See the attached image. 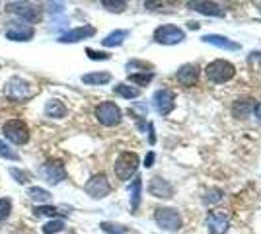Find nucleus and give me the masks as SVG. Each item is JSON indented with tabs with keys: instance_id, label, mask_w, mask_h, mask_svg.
I'll use <instances>...</instances> for the list:
<instances>
[{
	"instance_id": "nucleus-1",
	"label": "nucleus",
	"mask_w": 261,
	"mask_h": 234,
	"mask_svg": "<svg viewBox=\"0 0 261 234\" xmlns=\"http://www.w3.org/2000/svg\"><path fill=\"white\" fill-rule=\"evenodd\" d=\"M4 94H6V98L12 101H25L33 98L35 94H37V88L33 86L32 82H28V80H23V78L16 76V78H10L8 82H6V88H4Z\"/></svg>"
},
{
	"instance_id": "nucleus-2",
	"label": "nucleus",
	"mask_w": 261,
	"mask_h": 234,
	"mask_svg": "<svg viewBox=\"0 0 261 234\" xmlns=\"http://www.w3.org/2000/svg\"><path fill=\"white\" fill-rule=\"evenodd\" d=\"M205 74L211 82H215V84H222V82H228L234 78L236 74V67L228 63V61H213L211 65H207L205 68Z\"/></svg>"
},
{
	"instance_id": "nucleus-3",
	"label": "nucleus",
	"mask_w": 261,
	"mask_h": 234,
	"mask_svg": "<svg viewBox=\"0 0 261 234\" xmlns=\"http://www.w3.org/2000/svg\"><path fill=\"white\" fill-rule=\"evenodd\" d=\"M2 133L14 145H25L30 141V127L22 119H10V121H6L4 127H2Z\"/></svg>"
},
{
	"instance_id": "nucleus-4",
	"label": "nucleus",
	"mask_w": 261,
	"mask_h": 234,
	"mask_svg": "<svg viewBox=\"0 0 261 234\" xmlns=\"http://www.w3.org/2000/svg\"><path fill=\"white\" fill-rule=\"evenodd\" d=\"M96 117H98V121L101 123L103 127H115V125L121 123L123 113H121L117 103H113V101H103V103H99L98 110H96Z\"/></svg>"
},
{
	"instance_id": "nucleus-5",
	"label": "nucleus",
	"mask_w": 261,
	"mask_h": 234,
	"mask_svg": "<svg viewBox=\"0 0 261 234\" xmlns=\"http://www.w3.org/2000/svg\"><path fill=\"white\" fill-rule=\"evenodd\" d=\"M139 168V156L135 152H121L119 158L115 160V176L119 179H130V176Z\"/></svg>"
},
{
	"instance_id": "nucleus-6",
	"label": "nucleus",
	"mask_w": 261,
	"mask_h": 234,
	"mask_svg": "<svg viewBox=\"0 0 261 234\" xmlns=\"http://www.w3.org/2000/svg\"><path fill=\"white\" fill-rule=\"evenodd\" d=\"M39 174H41V178H43L45 181H49L51 186H57L59 181H63V179L66 178L65 164H63L61 160H57V158H51V160H47L45 164H41Z\"/></svg>"
},
{
	"instance_id": "nucleus-7",
	"label": "nucleus",
	"mask_w": 261,
	"mask_h": 234,
	"mask_svg": "<svg viewBox=\"0 0 261 234\" xmlns=\"http://www.w3.org/2000/svg\"><path fill=\"white\" fill-rule=\"evenodd\" d=\"M6 8H8V12L18 14L25 22L37 23L41 20V8L37 4H30V2H8Z\"/></svg>"
},
{
	"instance_id": "nucleus-8",
	"label": "nucleus",
	"mask_w": 261,
	"mask_h": 234,
	"mask_svg": "<svg viewBox=\"0 0 261 234\" xmlns=\"http://www.w3.org/2000/svg\"><path fill=\"white\" fill-rule=\"evenodd\" d=\"M156 223L160 228L164 230H179L181 228V217L175 209H170V207H162V209H156V215H154Z\"/></svg>"
},
{
	"instance_id": "nucleus-9",
	"label": "nucleus",
	"mask_w": 261,
	"mask_h": 234,
	"mask_svg": "<svg viewBox=\"0 0 261 234\" xmlns=\"http://www.w3.org/2000/svg\"><path fill=\"white\" fill-rule=\"evenodd\" d=\"M84 190H86V193L92 197V199H103L106 195H109L111 186H109L106 174H96V176H92V178L88 179V184L84 186Z\"/></svg>"
},
{
	"instance_id": "nucleus-10",
	"label": "nucleus",
	"mask_w": 261,
	"mask_h": 234,
	"mask_svg": "<svg viewBox=\"0 0 261 234\" xmlns=\"http://www.w3.org/2000/svg\"><path fill=\"white\" fill-rule=\"evenodd\" d=\"M154 39L162 45H177L185 39L184 30L175 28V25H162L154 32Z\"/></svg>"
},
{
	"instance_id": "nucleus-11",
	"label": "nucleus",
	"mask_w": 261,
	"mask_h": 234,
	"mask_svg": "<svg viewBox=\"0 0 261 234\" xmlns=\"http://www.w3.org/2000/svg\"><path fill=\"white\" fill-rule=\"evenodd\" d=\"M154 106H156L158 113H162V115L172 113V112H174V108H175L174 92H172V90H168V88L158 90V92L154 94Z\"/></svg>"
},
{
	"instance_id": "nucleus-12",
	"label": "nucleus",
	"mask_w": 261,
	"mask_h": 234,
	"mask_svg": "<svg viewBox=\"0 0 261 234\" xmlns=\"http://www.w3.org/2000/svg\"><path fill=\"white\" fill-rule=\"evenodd\" d=\"M94 35H96V28H92V25H82V28H74V30L63 34L59 41H61V43H76V41L94 37Z\"/></svg>"
},
{
	"instance_id": "nucleus-13",
	"label": "nucleus",
	"mask_w": 261,
	"mask_h": 234,
	"mask_svg": "<svg viewBox=\"0 0 261 234\" xmlns=\"http://www.w3.org/2000/svg\"><path fill=\"white\" fill-rule=\"evenodd\" d=\"M230 221L224 213H211L207 217V228L211 234H224L228 230Z\"/></svg>"
},
{
	"instance_id": "nucleus-14",
	"label": "nucleus",
	"mask_w": 261,
	"mask_h": 234,
	"mask_svg": "<svg viewBox=\"0 0 261 234\" xmlns=\"http://www.w3.org/2000/svg\"><path fill=\"white\" fill-rule=\"evenodd\" d=\"M148 191L152 193L154 197H160V199H170V197L174 195V188L170 186V181L162 179L160 176H154V178L150 179Z\"/></svg>"
},
{
	"instance_id": "nucleus-15",
	"label": "nucleus",
	"mask_w": 261,
	"mask_h": 234,
	"mask_svg": "<svg viewBox=\"0 0 261 234\" xmlns=\"http://www.w3.org/2000/svg\"><path fill=\"white\" fill-rule=\"evenodd\" d=\"M197 76H199V72H197V67L195 65H184V67L177 70V74H175V78H177V82L181 84V86H193L197 82Z\"/></svg>"
},
{
	"instance_id": "nucleus-16",
	"label": "nucleus",
	"mask_w": 261,
	"mask_h": 234,
	"mask_svg": "<svg viewBox=\"0 0 261 234\" xmlns=\"http://www.w3.org/2000/svg\"><path fill=\"white\" fill-rule=\"evenodd\" d=\"M189 8L199 14H205V16H217V18L224 16V10L215 2H189Z\"/></svg>"
},
{
	"instance_id": "nucleus-17",
	"label": "nucleus",
	"mask_w": 261,
	"mask_h": 234,
	"mask_svg": "<svg viewBox=\"0 0 261 234\" xmlns=\"http://www.w3.org/2000/svg\"><path fill=\"white\" fill-rule=\"evenodd\" d=\"M33 35H35V30L32 25H18V28H12L6 32V39H10V41H32Z\"/></svg>"
},
{
	"instance_id": "nucleus-18",
	"label": "nucleus",
	"mask_w": 261,
	"mask_h": 234,
	"mask_svg": "<svg viewBox=\"0 0 261 234\" xmlns=\"http://www.w3.org/2000/svg\"><path fill=\"white\" fill-rule=\"evenodd\" d=\"M203 41H205V43L215 45V47H218V49H226V51H238V49H240V43H236V41H230L228 37H222V35L208 34V35H205V37H203Z\"/></svg>"
},
{
	"instance_id": "nucleus-19",
	"label": "nucleus",
	"mask_w": 261,
	"mask_h": 234,
	"mask_svg": "<svg viewBox=\"0 0 261 234\" xmlns=\"http://www.w3.org/2000/svg\"><path fill=\"white\" fill-rule=\"evenodd\" d=\"M45 115L51 119H63L66 115V106L61 100H49L45 106Z\"/></svg>"
},
{
	"instance_id": "nucleus-20",
	"label": "nucleus",
	"mask_w": 261,
	"mask_h": 234,
	"mask_svg": "<svg viewBox=\"0 0 261 234\" xmlns=\"http://www.w3.org/2000/svg\"><path fill=\"white\" fill-rule=\"evenodd\" d=\"M109 80H111L109 72H90V74L82 76V82L90 84V86H101V84H108Z\"/></svg>"
},
{
	"instance_id": "nucleus-21",
	"label": "nucleus",
	"mask_w": 261,
	"mask_h": 234,
	"mask_svg": "<svg viewBox=\"0 0 261 234\" xmlns=\"http://www.w3.org/2000/svg\"><path fill=\"white\" fill-rule=\"evenodd\" d=\"M141 191H142V179L137 178L130 184V209H133V213H137L139 205H141Z\"/></svg>"
},
{
	"instance_id": "nucleus-22",
	"label": "nucleus",
	"mask_w": 261,
	"mask_h": 234,
	"mask_svg": "<svg viewBox=\"0 0 261 234\" xmlns=\"http://www.w3.org/2000/svg\"><path fill=\"white\" fill-rule=\"evenodd\" d=\"M253 110H255V106H253L250 100L236 101V103L232 106V113H234L236 117H242V119H244V117H248V115H250Z\"/></svg>"
},
{
	"instance_id": "nucleus-23",
	"label": "nucleus",
	"mask_w": 261,
	"mask_h": 234,
	"mask_svg": "<svg viewBox=\"0 0 261 234\" xmlns=\"http://www.w3.org/2000/svg\"><path fill=\"white\" fill-rule=\"evenodd\" d=\"M127 37H129V32H127V30H117V32H111L101 43L106 45V47H117V45L123 43Z\"/></svg>"
},
{
	"instance_id": "nucleus-24",
	"label": "nucleus",
	"mask_w": 261,
	"mask_h": 234,
	"mask_svg": "<svg viewBox=\"0 0 261 234\" xmlns=\"http://www.w3.org/2000/svg\"><path fill=\"white\" fill-rule=\"evenodd\" d=\"M115 94L121 96V98H125V100H135V98L141 96V90L137 88V86H129V84H117L115 86Z\"/></svg>"
},
{
	"instance_id": "nucleus-25",
	"label": "nucleus",
	"mask_w": 261,
	"mask_h": 234,
	"mask_svg": "<svg viewBox=\"0 0 261 234\" xmlns=\"http://www.w3.org/2000/svg\"><path fill=\"white\" fill-rule=\"evenodd\" d=\"M28 195H30V199L39 201V203H47V201L51 199V193L47 190H43V188H30Z\"/></svg>"
},
{
	"instance_id": "nucleus-26",
	"label": "nucleus",
	"mask_w": 261,
	"mask_h": 234,
	"mask_svg": "<svg viewBox=\"0 0 261 234\" xmlns=\"http://www.w3.org/2000/svg\"><path fill=\"white\" fill-rule=\"evenodd\" d=\"M154 78L152 72H139V74H129V82L137 84V86H146Z\"/></svg>"
},
{
	"instance_id": "nucleus-27",
	"label": "nucleus",
	"mask_w": 261,
	"mask_h": 234,
	"mask_svg": "<svg viewBox=\"0 0 261 234\" xmlns=\"http://www.w3.org/2000/svg\"><path fill=\"white\" fill-rule=\"evenodd\" d=\"M0 158H6V160H20V154L10 148V145H6L4 141H0Z\"/></svg>"
},
{
	"instance_id": "nucleus-28",
	"label": "nucleus",
	"mask_w": 261,
	"mask_h": 234,
	"mask_svg": "<svg viewBox=\"0 0 261 234\" xmlns=\"http://www.w3.org/2000/svg\"><path fill=\"white\" fill-rule=\"evenodd\" d=\"M101 6L109 12H123L127 8V2H121V0H103Z\"/></svg>"
},
{
	"instance_id": "nucleus-29",
	"label": "nucleus",
	"mask_w": 261,
	"mask_h": 234,
	"mask_svg": "<svg viewBox=\"0 0 261 234\" xmlns=\"http://www.w3.org/2000/svg\"><path fill=\"white\" fill-rule=\"evenodd\" d=\"M65 228V223L63 221H49V223L43 226V234H57Z\"/></svg>"
},
{
	"instance_id": "nucleus-30",
	"label": "nucleus",
	"mask_w": 261,
	"mask_h": 234,
	"mask_svg": "<svg viewBox=\"0 0 261 234\" xmlns=\"http://www.w3.org/2000/svg\"><path fill=\"white\" fill-rule=\"evenodd\" d=\"M222 195H224V193H222V190H217V188H215V190H208L207 195H205L203 199H205V203H207V205H213V203L222 201Z\"/></svg>"
},
{
	"instance_id": "nucleus-31",
	"label": "nucleus",
	"mask_w": 261,
	"mask_h": 234,
	"mask_svg": "<svg viewBox=\"0 0 261 234\" xmlns=\"http://www.w3.org/2000/svg\"><path fill=\"white\" fill-rule=\"evenodd\" d=\"M10 211H12V201L8 199V197H2V199H0V221L8 219Z\"/></svg>"
},
{
	"instance_id": "nucleus-32",
	"label": "nucleus",
	"mask_w": 261,
	"mask_h": 234,
	"mask_svg": "<svg viewBox=\"0 0 261 234\" xmlns=\"http://www.w3.org/2000/svg\"><path fill=\"white\" fill-rule=\"evenodd\" d=\"M10 174H12V178H16L18 184H28V181H30V174L20 170V168H10Z\"/></svg>"
},
{
	"instance_id": "nucleus-33",
	"label": "nucleus",
	"mask_w": 261,
	"mask_h": 234,
	"mask_svg": "<svg viewBox=\"0 0 261 234\" xmlns=\"http://www.w3.org/2000/svg\"><path fill=\"white\" fill-rule=\"evenodd\" d=\"M101 230L108 234H123L125 228L119 226V224H113V223H101Z\"/></svg>"
},
{
	"instance_id": "nucleus-34",
	"label": "nucleus",
	"mask_w": 261,
	"mask_h": 234,
	"mask_svg": "<svg viewBox=\"0 0 261 234\" xmlns=\"http://www.w3.org/2000/svg\"><path fill=\"white\" fill-rule=\"evenodd\" d=\"M35 213H37V215H47V217H57V215H59V209L53 207V205H43V207H37Z\"/></svg>"
},
{
	"instance_id": "nucleus-35",
	"label": "nucleus",
	"mask_w": 261,
	"mask_h": 234,
	"mask_svg": "<svg viewBox=\"0 0 261 234\" xmlns=\"http://www.w3.org/2000/svg\"><path fill=\"white\" fill-rule=\"evenodd\" d=\"M86 55L92 59V61H108L109 55L108 53H101V51H94V49H86Z\"/></svg>"
},
{
	"instance_id": "nucleus-36",
	"label": "nucleus",
	"mask_w": 261,
	"mask_h": 234,
	"mask_svg": "<svg viewBox=\"0 0 261 234\" xmlns=\"http://www.w3.org/2000/svg\"><path fill=\"white\" fill-rule=\"evenodd\" d=\"M152 164H154V152H148V154H146V158H144V166L150 168Z\"/></svg>"
},
{
	"instance_id": "nucleus-37",
	"label": "nucleus",
	"mask_w": 261,
	"mask_h": 234,
	"mask_svg": "<svg viewBox=\"0 0 261 234\" xmlns=\"http://www.w3.org/2000/svg\"><path fill=\"white\" fill-rule=\"evenodd\" d=\"M156 143V137H154V125H150V145Z\"/></svg>"
},
{
	"instance_id": "nucleus-38",
	"label": "nucleus",
	"mask_w": 261,
	"mask_h": 234,
	"mask_svg": "<svg viewBox=\"0 0 261 234\" xmlns=\"http://www.w3.org/2000/svg\"><path fill=\"white\" fill-rule=\"evenodd\" d=\"M189 28H191V30H197V28H199V23H197V22H189Z\"/></svg>"
}]
</instances>
